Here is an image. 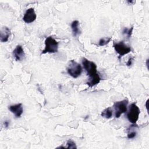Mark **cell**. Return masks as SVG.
I'll return each mask as SVG.
<instances>
[{"instance_id":"1","label":"cell","mask_w":149,"mask_h":149,"mask_svg":"<svg viewBox=\"0 0 149 149\" xmlns=\"http://www.w3.org/2000/svg\"><path fill=\"white\" fill-rule=\"evenodd\" d=\"M82 64L88 76V80L86 83L88 87H92L98 84L101 81V77L97 73L96 64L85 58L82 59Z\"/></svg>"},{"instance_id":"2","label":"cell","mask_w":149,"mask_h":149,"mask_svg":"<svg viewBox=\"0 0 149 149\" xmlns=\"http://www.w3.org/2000/svg\"><path fill=\"white\" fill-rule=\"evenodd\" d=\"M58 50V42L52 37L49 36L46 38L45 40V48L42 51L41 54L46 53H55Z\"/></svg>"},{"instance_id":"3","label":"cell","mask_w":149,"mask_h":149,"mask_svg":"<svg viewBox=\"0 0 149 149\" xmlns=\"http://www.w3.org/2000/svg\"><path fill=\"white\" fill-rule=\"evenodd\" d=\"M67 72L72 77L77 78L82 73V67L75 61L71 60L68 65Z\"/></svg>"},{"instance_id":"4","label":"cell","mask_w":149,"mask_h":149,"mask_svg":"<svg viewBox=\"0 0 149 149\" xmlns=\"http://www.w3.org/2000/svg\"><path fill=\"white\" fill-rule=\"evenodd\" d=\"M140 110L135 103H132L129 106V111L127 113V118L132 124H136L139 119Z\"/></svg>"},{"instance_id":"5","label":"cell","mask_w":149,"mask_h":149,"mask_svg":"<svg viewBox=\"0 0 149 149\" xmlns=\"http://www.w3.org/2000/svg\"><path fill=\"white\" fill-rule=\"evenodd\" d=\"M113 47L114 48L115 51L118 54L119 59L129 54L131 51V47L125 44L123 41H121L118 42H114L113 44Z\"/></svg>"},{"instance_id":"6","label":"cell","mask_w":149,"mask_h":149,"mask_svg":"<svg viewBox=\"0 0 149 149\" xmlns=\"http://www.w3.org/2000/svg\"><path fill=\"white\" fill-rule=\"evenodd\" d=\"M127 104H128V101L126 99L114 102L113 105V107L115 110V118H119L122 114L127 112Z\"/></svg>"},{"instance_id":"7","label":"cell","mask_w":149,"mask_h":149,"mask_svg":"<svg viewBox=\"0 0 149 149\" xmlns=\"http://www.w3.org/2000/svg\"><path fill=\"white\" fill-rule=\"evenodd\" d=\"M37 15L33 8L27 9L23 16V20L26 23H31L36 20Z\"/></svg>"},{"instance_id":"8","label":"cell","mask_w":149,"mask_h":149,"mask_svg":"<svg viewBox=\"0 0 149 149\" xmlns=\"http://www.w3.org/2000/svg\"><path fill=\"white\" fill-rule=\"evenodd\" d=\"M9 110L13 113L16 118H20L23 112V109L22 103L10 105L8 107Z\"/></svg>"},{"instance_id":"9","label":"cell","mask_w":149,"mask_h":149,"mask_svg":"<svg viewBox=\"0 0 149 149\" xmlns=\"http://www.w3.org/2000/svg\"><path fill=\"white\" fill-rule=\"evenodd\" d=\"M12 54L15 60L17 61H22L25 55L23 48L20 45H17L16 47V48L13 49Z\"/></svg>"},{"instance_id":"10","label":"cell","mask_w":149,"mask_h":149,"mask_svg":"<svg viewBox=\"0 0 149 149\" xmlns=\"http://www.w3.org/2000/svg\"><path fill=\"white\" fill-rule=\"evenodd\" d=\"M11 35L10 29L6 26H3L1 29L0 40L2 42H7Z\"/></svg>"},{"instance_id":"11","label":"cell","mask_w":149,"mask_h":149,"mask_svg":"<svg viewBox=\"0 0 149 149\" xmlns=\"http://www.w3.org/2000/svg\"><path fill=\"white\" fill-rule=\"evenodd\" d=\"M79 22L77 20H74L71 23V29L72 30L73 36L74 37H76L77 35L80 34L81 31L79 27Z\"/></svg>"},{"instance_id":"12","label":"cell","mask_w":149,"mask_h":149,"mask_svg":"<svg viewBox=\"0 0 149 149\" xmlns=\"http://www.w3.org/2000/svg\"><path fill=\"white\" fill-rule=\"evenodd\" d=\"M101 115L102 117L105 119H110L112 117L113 111L111 107H108L102 111Z\"/></svg>"},{"instance_id":"13","label":"cell","mask_w":149,"mask_h":149,"mask_svg":"<svg viewBox=\"0 0 149 149\" xmlns=\"http://www.w3.org/2000/svg\"><path fill=\"white\" fill-rule=\"evenodd\" d=\"M111 40V37H103L101 38L98 42V45L102 47L108 44Z\"/></svg>"},{"instance_id":"14","label":"cell","mask_w":149,"mask_h":149,"mask_svg":"<svg viewBox=\"0 0 149 149\" xmlns=\"http://www.w3.org/2000/svg\"><path fill=\"white\" fill-rule=\"evenodd\" d=\"M66 146L65 147H63L62 148H70V149H74V148H77V147L76 146V144L75 143L70 140V139H69L67 141H66Z\"/></svg>"},{"instance_id":"15","label":"cell","mask_w":149,"mask_h":149,"mask_svg":"<svg viewBox=\"0 0 149 149\" xmlns=\"http://www.w3.org/2000/svg\"><path fill=\"white\" fill-rule=\"evenodd\" d=\"M133 30V26L131 27L129 29H127V27H125L123 30L122 34H125L127 37V38H130V37H131V36L132 34Z\"/></svg>"},{"instance_id":"16","label":"cell","mask_w":149,"mask_h":149,"mask_svg":"<svg viewBox=\"0 0 149 149\" xmlns=\"http://www.w3.org/2000/svg\"><path fill=\"white\" fill-rule=\"evenodd\" d=\"M136 134H137L136 132L131 131V132H130L127 133V138L129 139H134L136 136Z\"/></svg>"},{"instance_id":"17","label":"cell","mask_w":149,"mask_h":149,"mask_svg":"<svg viewBox=\"0 0 149 149\" xmlns=\"http://www.w3.org/2000/svg\"><path fill=\"white\" fill-rule=\"evenodd\" d=\"M133 60H134L133 58H132V57L129 58V59H128L127 62L126 63V65H127V66H131V65H132V63H133Z\"/></svg>"},{"instance_id":"18","label":"cell","mask_w":149,"mask_h":149,"mask_svg":"<svg viewBox=\"0 0 149 149\" xmlns=\"http://www.w3.org/2000/svg\"><path fill=\"white\" fill-rule=\"evenodd\" d=\"M4 125H5V127H7L9 125V122L8 121H7V120L5 121V122H4Z\"/></svg>"},{"instance_id":"19","label":"cell","mask_w":149,"mask_h":149,"mask_svg":"<svg viewBox=\"0 0 149 149\" xmlns=\"http://www.w3.org/2000/svg\"><path fill=\"white\" fill-rule=\"evenodd\" d=\"M148 100H147L146 102V108L147 109V111H148Z\"/></svg>"}]
</instances>
